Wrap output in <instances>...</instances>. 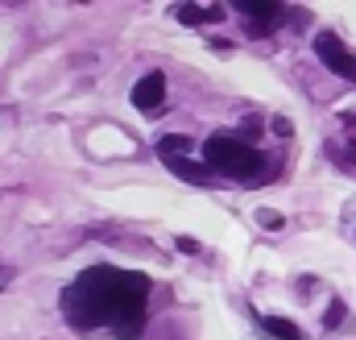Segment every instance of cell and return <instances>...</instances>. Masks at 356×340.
<instances>
[{"instance_id": "cell-12", "label": "cell", "mask_w": 356, "mask_h": 340, "mask_svg": "<svg viewBox=\"0 0 356 340\" xmlns=\"http://www.w3.org/2000/svg\"><path fill=\"white\" fill-rule=\"evenodd\" d=\"M273 133H277V137H290V133H294V125H290L286 116H273Z\"/></svg>"}, {"instance_id": "cell-8", "label": "cell", "mask_w": 356, "mask_h": 340, "mask_svg": "<svg viewBox=\"0 0 356 340\" xmlns=\"http://www.w3.org/2000/svg\"><path fill=\"white\" fill-rule=\"evenodd\" d=\"M261 328H266L269 337H277V340H302L298 324H290V320H282V316H266V320H261Z\"/></svg>"}, {"instance_id": "cell-15", "label": "cell", "mask_w": 356, "mask_h": 340, "mask_svg": "<svg viewBox=\"0 0 356 340\" xmlns=\"http://www.w3.org/2000/svg\"><path fill=\"white\" fill-rule=\"evenodd\" d=\"M0 286H4V274H0Z\"/></svg>"}, {"instance_id": "cell-14", "label": "cell", "mask_w": 356, "mask_h": 340, "mask_svg": "<svg viewBox=\"0 0 356 340\" xmlns=\"http://www.w3.org/2000/svg\"><path fill=\"white\" fill-rule=\"evenodd\" d=\"M178 249H182V254H199V241H191V237H178Z\"/></svg>"}, {"instance_id": "cell-3", "label": "cell", "mask_w": 356, "mask_h": 340, "mask_svg": "<svg viewBox=\"0 0 356 340\" xmlns=\"http://www.w3.org/2000/svg\"><path fill=\"white\" fill-rule=\"evenodd\" d=\"M315 54L323 59L327 71H336V75H344V79L356 84V54L336 38V33H319V38H315Z\"/></svg>"}, {"instance_id": "cell-1", "label": "cell", "mask_w": 356, "mask_h": 340, "mask_svg": "<svg viewBox=\"0 0 356 340\" xmlns=\"http://www.w3.org/2000/svg\"><path fill=\"white\" fill-rule=\"evenodd\" d=\"M145 295H149L145 274L91 265L63 291V316L75 328H108L133 340L145 324Z\"/></svg>"}, {"instance_id": "cell-9", "label": "cell", "mask_w": 356, "mask_h": 340, "mask_svg": "<svg viewBox=\"0 0 356 340\" xmlns=\"http://www.w3.org/2000/svg\"><path fill=\"white\" fill-rule=\"evenodd\" d=\"M186 150H195V141H191V137H182V133H170V137H162V141H158V154H162V158H182Z\"/></svg>"}, {"instance_id": "cell-5", "label": "cell", "mask_w": 356, "mask_h": 340, "mask_svg": "<svg viewBox=\"0 0 356 340\" xmlns=\"http://www.w3.org/2000/svg\"><path fill=\"white\" fill-rule=\"evenodd\" d=\"M241 13H245V21H249V29L253 33H269V29H277L282 25V17H286V8L282 4H236Z\"/></svg>"}, {"instance_id": "cell-13", "label": "cell", "mask_w": 356, "mask_h": 340, "mask_svg": "<svg viewBox=\"0 0 356 340\" xmlns=\"http://www.w3.org/2000/svg\"><path fill=\"white\" fill-rule=\"evenodd\" d=\"M257 220H261L266 229H282V216H277V212H257Z\"/></svg>"}, {"instance_id": "cell-7", "label": "cell", "mask_w": 356, "mask_h": 340, "mask_svg": "<svg viewBox=\"0 0 356 340\" xmlns=\"http://www.w3.org/2000/svg\"><path fill=\"white\" fill-rule=\"evenodd\" d=\"M178 21H182V25H211V21H224V8H195V4H182V8H178Z\"/></svg>"}, {"instance_id": "cell-11", "label": "cell", "mask_w": 356, "mask_h": 340, "mask_svg": "<svg viewBox=\"0 0 356 340\" xmlns=\"http://www.w3.org/2000/svg\"><path fill=\"white\" fill-rule=\"evenodd\" d=\"M340 320H344V303L332 299V303H327V316H323V328H340Z\"/></svg>"}, {"instance_id": "cell-6", "label": "cell", "mask_w": 356, "mask_h": 340, "mask_svg": "<svg viewBox=\"0 0 356 340\" xmlns=\"http://www.w3.org/2000/svg\"><path fill=\"white\" fill-rule=\"evenodd\" d=\"M166 167L175 170L178 178H186V183H216V174H211V167H203V162H191V158H162Z\"/></svg>"}, {"instance_id": "cell-2", "label": "cell", "mask_w": 356, "mask_h": 340, "mask_svg": "<svg viewBox=\"0 0 356 340\" xmlns=\"http://www.w3.org/2000/svg\"><path fill=\"white\" fill-rule=\"evenodd\" d=\"M203 158H207L211 170H220V174H228V178H241V183H266L269 170H273V162H269L261 150H253L249 141L228 137V133L207 137V141H203Z\"/></svg>"}, {"instance_id": "cell-4", "label": "cell", "mask_w": 356, "mask_h": 340, "mask_svg": "<svg viewBox=\"0 0 356 340\" xmlns=\"http://www.w3.org/2000/svg\"><path fill=\"white\" fill-rule=\"evenodd\" d=\"M162 104H166V75L162 71H149L133 84V108H141L145 116H158V112H166Z\"/></svg>"}, {"instance_id": "cell-10", "label": "cell", "mask_w": 356, "mask_h": 340, "mask_svg": "<svg viewBox=\"0 0 356 340\" xmlns=\"http://www.w3.org/2000/svg\"><path fill=\"white\" fill-rule=\"evenodd\" d=\"M327 154H332V162H340V167H356V137L327 141Z\"/></svg>"}]
</instances>
